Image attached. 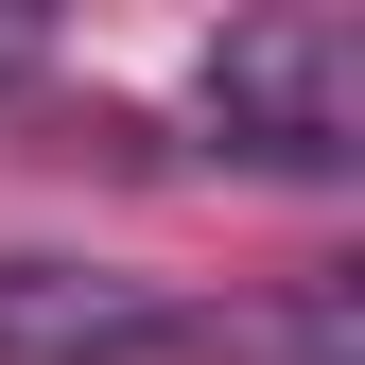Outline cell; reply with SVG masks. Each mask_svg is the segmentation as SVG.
<instances>
[{"instance_id":"3","label":"cell","mask_w":365,"mask_h":365,"mask_svg":"<svg viewBox=\"0 0 365 365\" xmlns=\"http://www.w3.org/2000/svg\"><path fill=\"white\" fill-rule=\"evenodd\" d=\"M226 348H244V365H365V348H348V279H313L279 331H226Z\"/></svg>"},{"instance_id":"4","label":"cell","mask_w":365,"mask_h":365,"mask_svg":"<svg viewBox=\"0 0 365 365\" xmlns=\"http://www.w3.org/2000/svg\"><path fill=\"white\" fill-rule=\"evenodd\" d=\"M18 53H35V35H0V70H18Z\"/></svg>"},{"instance_id":"1","label":"cell","mask_w":365,"mask_h":365,"mask_svg":"<svg viewBox=\"0 0 365 365\" xmlns=\"http://www.w3.org/2000/svg\"><path fill=\"white\" fill-rule=\"evenodd\" d=\"M209 140L261 157V174H348L365 157V35L331 0H279V18H226L209 35Z\"/></svg>"},{"instance_id":"2","label":"cell","mask_w":365,"mask_h":365,"mask_svg":"<svg viewBox=\"0 0 365 365\" xmlns=\"http://www.w3.org/2000/svg\"><path fill=\"white\" fill-rule=\"evenodd\" d=\"M192 348V313L122 261H0V365H157Z\"/></svg>"}]
</instances>
